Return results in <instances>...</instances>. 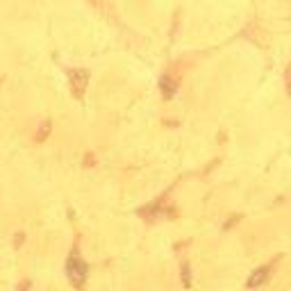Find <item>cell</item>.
<instances>
[{"label":"cell","instance_id":"obj_1","mask_svg":"<svg viewBox=\"0 0 291 291\" xmlns=\"http://www.w3.org/2000/svg\"><path fill=\"white\" fill-rule=\"evenodd\" d=\"M66 275H69V282L73 286H84L87 282V275H89V266H87V261L78 255V252H71L69 261H66Z\"/></svg>","mask_w":291,"mask_h":291},{"label":"cell","instance_id":"obj_2","mask_svg":"<svg viewBox=\"0 0 291 291\" xmlns=\"http://www.w3.org/2000/svg\"><path fill=\"white\" fill-rule=\"evenodd\" d=\"M89 71L87 69H71L69 71V84H71V94L75 96L78 100L84 98V94H87V87H89Z\"/></svg>","mask_w":291,"mask_h":291},{"label":"cell","instance_id":"obj_3","mask_svg":"<svg viewBox=\"0 0 291 291\" xmlns=\"http://www.w3.org/2000/svg\"><path fill=\"white\" fill-rule=\"evenodd\" d=\"M268 271H271V266H261V268H257L255 273H252L250 277H248V286H261L264 282L268 280Z\"/></svg>","mask_w":291,"mask_h":291},{"label":"cell","instance_id":"obj_4","mask_svg":"<svg viewBox=\"0 0 291 291\" xmlns=\"http://www.w3.org/2000/svg\"><path fill=\"white\" fill-rule=\"evenodd\" d=\"M50 130H53V123H50V121H44V123H41V128H39V132L35 134V141L37 143H44L46 137L50 134Z\"/></svg>","mask_w":291,"mask_h":291},{"label":"cell","instance_id":"obj_5","mask_svg":"<svg viewBox=\"0 0 291 291\" xmlns=\"http://www.w3.org/2000/svg\"><path fill=\"white\" fill-rule=\"evenodd\" d=\"M162 89H166V98H171L175 94V89H178V84L173 82L171 78H162Z\"/></svg>","mask_w":291,"mask_h":291},{"label":"cell","instance_id":"obj_6","mask_svg":"<svg viewBox=\"0 0 291 291\" xmlns=\"http://www.w3.org/2000/svg\"><path fill=\"white\" fill-rule=\"evenodd\" d=\"M91 3H98V0H91Z\"/></svg>","mask_w":291,"mask_h":291}]
</instances>
